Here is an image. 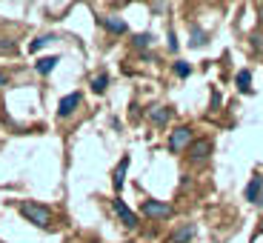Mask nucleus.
<instances>
[{"label":"nucleus","instance_id":"obj_1","mask_svg":"<svg viewBox=\"0 0 263 243\" xmlns=\"http://www.w3.org/2000/svg\"><path fill=\"white\" fill-rule=\"evenodd\" d=\"M20 215L26 217L29 223H34L37 229H52L54 215H52V209H49V206H43V203H34V200H23V203H20Z\"/></svg>","mask_w":263,"mask_h":243},{"label":"nucleus","instance_id":"obj_2","mask_svg":"<svg viewBox=\"0 0 263 243\" xmlns=\"http://www.w3.org/2000/svg\"><path fill=\"white\" fill-rule=\"evenodd\" d=\"M192 140H195V132H192V126H178V129L169 135V152H183L192 146Z\"/></svg>","mask_w":263,"mask_h":243},{"label":"nucleus","instance_id":"obj_7","mask_svg":"<svg viewBox=\"0 0 263 243\" xmlns=\"http://www.w3.org/2000/svg\"><path fill=\"white\" fill-rule=\"evenodd\" d=\"M172 115H175L172 106H152V109H149V120L155 126H166L172 120Z\"/></svg>","mask_w":263,"mask_h":243},{"label":"nucleus","instance_id":"obj_16","mask_svg":"<svg viewBox=\"0 0 263 243\" xmlns=\"http://www.w3.org/2000/svg\"><path fill=\"white\" fill-rule=\"evenodd\" d=\"M52 40H54V34H43V38H37V40H34V43H32V46H29V52H37V49L49 46Z\"/></svg>","mask_w":263,"mask_h":243},{"label":"nucleus","instance_id":"obj_19","mask_svg":"<svg viewBox=\"0 0 263 243\" xmlns=\"http://www.w3.org/2000/svg\"><path fill=\"white\" fill-rule=\"evenodd\" d=\"M14 52H17L14 40H0V54H14Z\"/></svg>","mask_w":263,"mask_h":243},{"label":"nucleus","instance_id":"obj_14","mask_svg":"<svg viewBox=\"0 0 263 243\" xmlns=\"http://www.w3.org/2000/svg\"><path fill=\"white\" fill-rule=\"evenodd\" d=\"M106 86H109V74H98V78H92V92L95 95H103Z\"/></svg>","mask_w":263,"mask_h":243},{"label":"nucleus","instance_id":"obj_10","mask_svg":"<svg viewBox=\"0 0 263 243\" xmlns=\"http://www.w3.org/2000/svg\"><path fill=\"white\" fill-rule=\"evenodd\" d=\"M260 195H263V178L255 175V178L249 180V186H246V200H249V203H257V197Z\"/></svg>","mask_w":263,"mask_h":243},{"label":"nucleus","instance_id":"obj_9","mask_svg":"<svg viewBox=\"0 0 263 243\" xmlns=\"http://www.w3.org/2000/svg\"><path fill=\"white\" fill-rule=\"evenodd\" d=\"M195 235H197V226L195 223H180L178 229L172 232V243H189Z\"/></svg>","mask_w":263,"mask_h":243},{"label":"nucleus","instance_id":"obj_18","mask_svg":"<svg viewBox=\"0 0 263 243\" xmlns=\"http://www.w3.org/2000/svg\"><path fill=\"white\" fill-rule=\"evenodd\" d=\"M175 74H178V78H189V74H192V66L186 63V60H178V63H175Z\"/></svg>","mask_w":263,"mask_h":243},{"label":"nucleus","instance_id":"obj_3","mask_svg":"<svg viewBox=\"0 0 263 243\" xmlns=\"http://www.w3.org/2000/svg\"><path fill=\"white\" fill-rule=\"evenodd\" d=\"M140 212H143L146 217H152V220H166V217L175 215V209H172L169 203H163V200H143Z\"/></svg>","mask_w":263,"mask_h":243},{"label":"nucleus","instance_id":"obj_15","mask_svg":"<svg viewBox=\"0 0 263 243\" xmlns=\"http://www.w3.org/2000/svg\"><path fill=\"white\" fill-rule=\"evenodd\" d=\"M206 38H209L206 32H200V29H192V46H195V49L206 46Z\"/></svg>","mask_w":263,"mask_h":243},{"label":"nucleus","instance_id":"obj_6","mask_svg":"<svg viewBox=\"0 0 263 243\" xmlns=\"http://www.w3.org/2000/svg\"><path fill=\"white\" fill-rule=\"evenodd\" d=\"M112 209H115V215L123 220V226H129V229H135V226H138V215H135V212H132L129 206L120 200V197H118V200H112Z\"/></svg>","mask_w":263,"mask_h":243},{"label":"nucleus","instance_id":"obj_12","mask_svg":"<svg viewBox=\"0 0 263 243\" xmlns=\"http://www.w3.org/2000/svg\"><path fill=\"white\" fill-rule=\"evenodd\" d=\"M58 63H60V58H58V54H52V58H40L34 69H37V74H49Z\"/></svg>","mask_w":263,"mask_h":243},{"label":"nucleus","instance_id":"obj_22","mask_svg":"<svg viewBox=\"0 0 263 243\" xmlns=\"http://www.w3.org/2000/svg\"><path fill=\"white\" fill-rule=\"evenodd\" d=\"M257 206H260V209H263V195H260V197H257Z\"/></svg>","mask_w":263,"mask_h":243},{"label":"nucleus","instance_id":"obj_21","mask_svg":"<svg viewBox=\"0 0 263 243\" xmlns=\"http://www.w3.org/2000/svg\"><path fill=\"white\" fill-rule=\"evenodd\" d=\"M9 83V74L6 72H0V86H6Z\"/></svg>","mask_w":263,"mask_h":243},{"label":"nucleus","instance_id":"obj_20","mask_svg":"<svg viewBox=\"0 0 263 243\" xmlns=\"http://www.w3.org/2000/svg\"><path fill=\"white\" fill-rule=\"evenodd\" d=\"M252 46H255L257 52L263 49V38H260V34H252Z\"/></svg>","mask_w":263,"mask_h":243},{"label":"nucleus","instance_id":"obj_17","mask_svg":"<svg viewBox=\"0 0 263 243\" xmlns=\"http://www.w3.org/2000/svg\"><path fill=\"white\" fill-rule=\"evenodd\" d=\"M132 43H135V49H146V46H152V34H135Z\"/></svg>","mask_w":263,"mask_h":243},{"label":"nucleus","instance_id":"obj_4","mask_svg":"<svg viewBox=\"0 0 263 243\" xmlns=\"http://www.w3.org/2000/svg\"><path fill=\"white\" fill-rule=\"evenodd\" d=\"M212 149H215V146H212V140L203 138V140H192V146L186 152H189L192 163H206V160H209V155H212Z\"/></svg>","mask_w":263,"mask_h":243},{"label":"nucleus","instance_id":"obj_5","mask_svg":"<svg viewBox=\"0 0 263 243\" xmlns=\"http://www.w3.org/2000/svg\"><path fill=\"white\" fill-rule=\"evenodd\" d=\"M98 23L103 29H109L112 34H126L129 32V26H126V20L115 17V14H98Z\"/></svg>","mask_w":263,"mask_h":243},{"label":"nucleus","instance_id":"obj_13","mask_svg":"<svg viewBox=\"0 0 263 243\" xmlns=\"http://www.w3.org/2000/svg\"><path fill=\"white\" fill-rule=\"evenodd\" d=\"M235 83H237L240 92H252V72H249V69H240L237 78H235Z\"/></svg>","mask_w":263,"mask_h":243},{"label":"nucleus","instance_id":"obj_8","mask_svg":"<svg viewBox=\"0 0 263 243\" xmlns=\"http://www.w3.org/2000/svg\"><path fill=\"white\" fill-rule=\"evenodd\" d=\"M78 106H80V92L66 95V98H60V103H58V115H60V118H69Z\"/></svg>","mask_w":263,"mask_h":243},{"label":"nucleus","instance_id":"obj_11","mask_svg":"<svg viewBox=\"0 0 263 243\" xmlns=\"http://www.w3.org/2000/svg\"><path fill=\"white\" fill-rule=\"evenodd\" d=\"M126 169H129V158H123L118 166H115V175H112V183H115V189H123V183H126Z\"/></svg>","mask_w":263,"mask_h":243}]
</instances>
